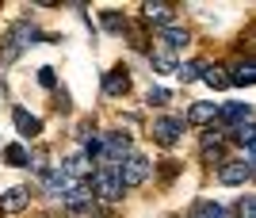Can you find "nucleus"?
<instances>
[{"label": "nucleus", "instance_id": "f257e3e1", "mask_svg": "<svg viewBox=\"0 0 256 218\" xmlns=\"http://www.w3.org/2000/svg\"><path fill=\"white\" fill-rule=\"evenodd\" d=\"M184 126H188V119H180V115H160V119H153L150 134H153V142H157V146L172 150V146L184 138Z\"/></svg>", "mask_w": 256, "mask_h": 218}, {"label": "nucleus", "instance_id": "f03ea898", "mask_svg": "<svg viewBox=\"0 0 256 218\" xmlns=\"http://www.w3.org/2000/svg\"><path fill=\"white\" fill-rule=\"evenodd\" d=\"M115 172H118V180H122V188H138V184H146V180H150V157L134 150L126 161L115 168Z\"/></svg>", "mask_w": 256, "mask_h": 218}, {"label": "nucleus", "instance_id": "7ed1b4c3", "mask_svg": "<svg viewBox=\"0 0 256 218\" xmlns=\"http://www.w3.org/2000/svg\"><path fill=\"white\" fill-rule=\"evenodd\" d=\"M88 184H92V196H100L104 203H118V199H122V192H126L115 168H100V172L92 176Z\"/></svg>", "mask_w": 256, "mask_h": 218}, {"label": "nucleus", "instance_id": "20e7f679", "mask_svg": "<svg viewBox=\"0 0 256 218\" xmlns=\"http://www.w3.org/2000/svg\"><path fill=\"white\" fill-rule=\"evenodd\" d=\"M130 153H134V150H130V138H126V134H111V138H104L100 161H104V168H118Z\"/></svg>", "mask_w": 256, "mask_h": 218}, {"label": "nucleus", "instance_id": "39448f33", "mask_svg": "<svg viewBox=\"0 0 256 218\" xmlns=\"http://www.w3.org/2000/svg\"><path fill=\"white\" fill-rule=\"evenodd\" d=\"M62 207L69 210V214H88V210H92V184H76L73 192H69V196H62Z\"/></svg>", "mask_w": 256, "mask_h": 218}, {"label": "nucleus", "instance_id": "423d86ee", "mask_svg": "<svg viewBox=\"0 0 256 218\" xmlns=\"http://www.w3.org/2000/svg\"><path fill=\"white\" fill-rule=\"evenodd\" d=\"M245 180H252V164L248 161H226L218 168V184H226V188H237V184H245Z\"/></svg>", "mask_w": 256, "mask_h": 218}, {"label": "nucleus", "instance_id": "0eeeda50", "mask_svg": "<svg viewBox=\"0 0 256 218\" xmlns=\"http://www.w3.org/2000/svg\"><path fill=\"white\" fill-rule=\"evenodd\" d=\"M218 122L222 126H245V122H252V108L248 104H222L218 108Z\"/></svg>", "mask_w": 256, "mask_h": 218}, {"label": "nucleus", "instance_id": "6e6552de", "mask_svg": "<svg viewBox=\"0 0 256 218\" xmlns=\"http://www.w3.org/2000/svg\"><path fill=\"white\" fill-rule=\"evenodd\" d=\"M214 119H218V104L214 100H195L192 108H188V122H195V126H206Z\"/></svg>", "mask_w": 256, "mask_h": 218}, {"label": "nucleus", "instance_id": "1a4fd4ad", "mask_svg": "<svg viewBox=\"0 0 256 218\" xmlns=\"http://www.w3.org/2000/svg\"><path fill=\"white\" fill-rule=\"evenodd\" d=\"M27 203H31V192H27V188H12V192L0 196V210H4V214H20Z\"/></svg>", "mask_w": 256, "mask_h": 218}, {"label": "nucleus", "instance_id": "9d476101", "mask_svg": "<svg viewBox=\"0 0 256 218\" xmlns=\"http://www.w3.org/2000/svg\"><path fill=\"white\" fill-rule=\"evenodd\" d=\"M104 92H107V96H122V92H130V73L122 66H115L111 73L104 76Z\"/></svg>", "mask_w": 256, "mask_h": 218}, {"label": "nucleus", "instance_id": "9b49d317", "mask_svg": "<svg viewBox=\"0 0 256 218\" xmlns=\"http://www.w3.org/2000/svg\"><path fill=\"white\" fill-rule=\"evenodd\" d=\"M12 119H16V130H20L23 138H34V134H42V122L34 119L27 108H16V111H12Z\"/></svg>", "mask_w": 256, "mask_h": 218}, {"label": "nucleus", "instance_id": "f8f14e48", "mask_svg": "<svg viewBox=\"0 0 256 218\" xmlns=\"http://www.w3.org/2000/svg\"><path fill=\"white\" fill-rule=\"evenodd\" d=\"M230 80H234V88L256 84V62H252V58H245V62H237V66L230 69Z\"/></svg>", "mask_w": 256, "mask_h": 218}, {"label": "nucleus", "instance_id": "ddd939ff", "mask_svg": "<svg viewBox=\"0 0 256 218\" xmlns=\"http://www.w3.org/2000/svg\"><path fill=\"white\" fill-rule=\"evenodd\" d=\"M188 27H180V23H168V27H160V42L164 46H172V50H184L188 46Z\"/></svg>", "mask_w": 256, "mask_h": 218}, {"label": "nucleus", "instance_id": "4468645a", "mask_svg": "<svg viewBox=\"0 0 256 218\" xmlns=\"http://www.w3.org/2000/svg\"><path fill=\"white\" fill-rule=\"evenodd\" d=\"M62 168H65L69 176H73V180H84V176L92 172V161H88L84 153H73L69 161H62Z\"/></svg>", "mask_w": 256, "mask_h": 218}, {"label": "nucleus", "instance_id": "2eb2a0df", "mask_svg": "<svg viewBox=\"0 0 256 218\" xmlns=\"http://www.w3.org/2000/svg\"><path fill=\"white\" fill-rule=\"evenodd\" d=\"M142 16H146L150 23H160V27L176 23V20H172V8H168V4H146V8H142Z\"/></svg>", "mask_w": 256, "mask_h": 218}, {"label": "nucleus", "instance_id": "dca6fc26", "mask_svg": "<svg viewBox=\"0 0 256 218\" xmlns=\"http://www.w3.org/2000/svg\"><path fill=\"white\" fill-rule=\"evenodd\" d=\"M203 80L210 88H234V80H230V73L222 66H203Z\"/></svg>", "mask_w": 256, "mask_h": 218}, {"label": "nucleus", "instance_id": "f3484780", "mask_svg": "<svg viewBox=\"0 0 256 218\" xmlns=\"http://www.w3.org/2000/svg\"><path fill=\"white\" fill-rule=\"evenodd\" d=\"M192 218H234L222 203H195L192 207Z\"/></svg>", "mask_w": 256, "mask_h": 218}, {"label": "nucleus", "instance_id": "a211bd4d", "mask_svg": "<svg viewBox=\"0 0 256 218\" xmlns=\"http://www.w3.org/2000/svg\"><path fill=\"white\" fill-rule=\"evenodd\" d=\"M4 161H8L12 168H31V153L23 150V146H8V150H4Z\"/></svg>", "mask_w": 256, "mask_h": 218}, {"label": "nucleus", "instance_id": "6ab92c4d", "mask_svg": "<svg viewBox=\"0 0 256 218\" xmlns=\"http://www.w3.org/2000/svg\"><path fill=\"white\" fill-rule=\"evenodd\" d=\"M153 69H157V73H176L180 66H176V58H172L168 50H160V54L153 58Z\"/></svg>", "mask_w": 256, "mask_h": 218}, {"label": "nucleus", "instance_id": "aec40b11", "mask_svg": "<svg viewBox=\"0 0 256 218\" xmlns=\"http://www.w3.org/2000/svg\"><path fill=\"white\" fill-rule=\"evenodd\" d=\"M104 27L111 34H122V31H126V20H122L118 12H104Z\"/></svg>", "mask_w": 256, "mask_h": 218}, {"label": "nucleus", "instance_id": "412c9836", "mask_svg": "<svg viewBox=\"0 0 256 218\" xmlns=\"http://www.w3.org/2000/svg\"><path fill=\"white\" fill-rule=\"evenodd\" d=\"M168 100H172L168 88H150V92H146V104H150V108H164Z\"/></svg>", "mask_w": 256, "mask_h": 218}, {"label": "nucleus", "instance_id": "4be33fe9", "mask_svg": "<svg viewBox=\"0 0 256 218\" xmlns=\"http://www.w3.org/2000/svg\"><path fill=\"white\" fill-rule=\"evenodd\" d=\"M176 73H180V80H184V84H192L195 76H203V66H195V62H184V66L176 69Z\"/></svg>", "mask_w": 256, "mask_h": 218}, {"label": "nucleus", "instance_id": "5701e85b", "mask_svg": "<svg viewBox=\"0 0 256 218\" xmlns=\"http://www.w3.org/2000/svg\"><path fill=\"white\" fill-rule=\"evenodd\" d=\"M237 218H256V196H241V203H237Z\"/></svg>", "mask_w": 256, "mask_h": 218}, {"label": "nucleus", "instance_id": "b1692460", "mask_svg": "<svg viewBox=\"0 0 256 218\" xmlns=\"http://www.w3.org/2000/svg\"><path fill=\"white\" fill-rule=\"evenodd\" d=\"M237 138H241L245 146H252V142H256V122H245V126H237Z\"/></svg>", "mask_w": 256, "mask_h": 218}, {"label": "nucleus", "instance_id": "393cba45", "mask_svg": "<svg viewBox=\"0 0 256 218\" xmlns=\"http://www.w3.org/2000/svg\"><path fill=\"white\" fill-rule=\"evenodd\" d=\"M38 84H46V88H54V69H42V73H38Z\"/></svg>", "mask_w": 256, "mask_h": 218}, {"label": "nucleus", "instance_id": "a878e982", "mask_svg": "<svg viewBox=\"0 0 256 218\" xmlns=\"http://www.w3.org/2000/svg\"><path fill=\"white\" fill-rule=\"evenodd\" d=\"M241 46H256V27H252V34H248V38H241Z\"/></svg>", "mask_w": 256, "mask_h": 218}, {"label": "nucleus", "instance_id": "bb28decb", "mask_svg": "<svg viewBox=\"0 0 256 218\" xmlns=\"http://www.w3.org/2000/svg\"><path fill=\"white\" fill-rule=\"evenodd\" d=\"M252 176H256V164H252Z\"/></svg>", "mask_w": 256, "mask_h": 218}]
</instances>
